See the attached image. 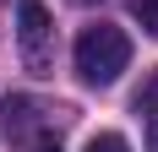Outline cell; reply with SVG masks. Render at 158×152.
<instances>
[{"mask_svg":"<svg viewBox=\"0 0 158 152\" xmlns=\"http://www.w3.org/2000/svg\"><path fill=\"white\" fill-rule=\"evenodd\" d=\"M126 6H131V16L142 22L147 38H158V0H126Z\"/></svg>","mask_w":158,"mask_h":152,"instance_id":"5b68a950","label":"cell"},{"mask_svg":"<svg viewBox=\"0 0 158 152\" xmlns=\"http://www.w3.org/2000/svg\"><path fill=\"white\" fill-rule=\"evenodd\" d=\"M33 114H38V109H33L27 98H11V103H6V130H27Z\"/></svg>","mask_w":158,"mask_h":152,"instance_id":"277c9868","label":"cell"},{"mask_svg":"<svg viewBox=\"0 0 158 152\" xmlns=\"http://www.w3.org/2000/svg\"><path fill=\"white\" fill-rule=\"evenodd\" d=\"M147 152H158V114L147 120Z\"/></svg>","mask_w":158,"mask_h":152,"instance_id":"52a82bcc","label":"cell"},{"mask_svg":"<svg viewBox=\"0 0 158 152\" xmlns=\"http://www.w3.org/2000/svg\"><path fill=\"white\" fill-rule=\"evenodd\" d=\"M131 65V38L109 22H98V27H82L77 33V76L87 87H109L120 82V71Z\"/></svg>","mask_w":158,"mask_h":152,"instance_id":"6da1fadb","label":"cell"},{"mask_svg":"<svg viewBox=\"0 0 158 152\" xmlns=\"http://www.w3.org/2000/svg\"><path fill=\"white\" fill-rule=\"evenodd\" d=\"M77 6H98V0H77Z\"/></svg>","mask_w":158,"mask_h":152,"instance_id":"9c48e42d","label":"cell"},{"mask_svg":"<svg viewBox=\"0 0 158 152\" xmlns=\"http://www.w3.org/2000/svg\"><path fill=\"white\" fill-rule=\"evenodd\" d=\"M38 152H60V141H38Z\"/></svg>","mask_w":158,"mask_h":152,"instance_id":"ba28073f","label":"cell"},{"mask_svg":"<svg viewBox=\"0 0 158 152\" xmlns=\"http://www.w3.org/2000/svg\"><path fill=\"white\" fill-rule=\"evenodd\" d=\"M87 152H131V141H126V136H114V130H98V136L87 141Z\"/></svg>","mask_w":158,"mask_h":152,"instance_id":"8992f818","label":"cell"},{"mask_svg":"<svg viewBox=\"0 0 158 152\" xmlns=\"http://www.w3.org/2000/svg\"><path fill=\"white\" fill-rule=\"evenodd\" d=\"M131 109H136L142 120H153V114H158V71L147 76L142 87H136V98H131Z\"/></svg>","mask_w":158,"mask_h":152,"instance_id":"3957f363","label":"cell"},{"mask_svg":"<svg viewBox=\"0 0 158 152\" xmlns=\"http://www.w3.org/2000/svg\"><path fill=\"white\" fill-rule=\"evenodd\" d=\"M16 44H22V65L33 76L55 71V22H49L44 0H22V11H16Z\"/></svg>","mask_w":158,"mask_h":152,"instance_id":"7a4b0ae2","label":"cell"}]
</instances>
